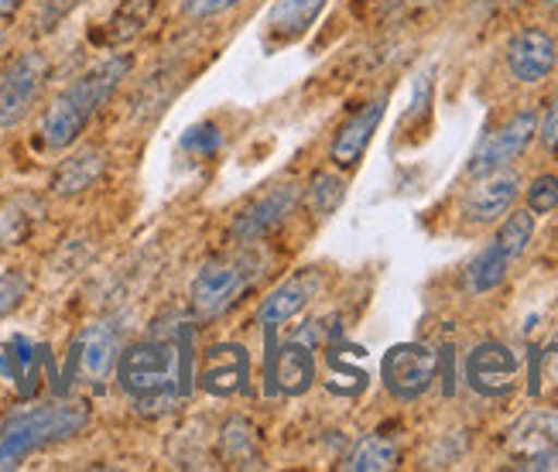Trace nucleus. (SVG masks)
I'll return each mask as SVG.
<instances>
[{"label": "nucleus", "instance_id": "nucleus-1", "mask_svg": "<svg viewBox=\"0 0 558 472\" xmlns=\"http://www.w3.org/2000/svg\"><path fill=\"white\" fill-rule=\"evenodd\" d=\"M185 356L172 339H144L117 356V380L141 411H168L179 401Z\"/></svg>", "mask_w": 558, "mask_h": 472}, {"label": "nucleus", "instance_id": "nucleus-2", "mask_svg": "<svg viewBox=\"0 0 558 472\" xmlns=\"http://www.w3.org/2000/svg\"><path fill=\"white\" fill-rule=\"evenodd\" d=\"M128 72H131V56H113V59H104L100 65H93L89 72H83L72 86H65L52 99V107H48L41 120L45 144L69 147L76 141L86 131V123L96 117V110H100L113 96V89L128 80Z\"/></svg>", "mask_w": 558, "mask_h": 472}, {"label": "nucleus", "instance_id": "nucleus-3", "mask_svg": "<svg viewBox=\"0 0 558 472\" xmlns=\"http://www.w3.org/2000/svg\"><path fill=\"white\" fill-rule=\"evenodd\" d=\"M86 425H89V411L83 404L52 401V404L17 411L0 425V469H17L32 452L80 435Z\"/></svg>", "mask_w": 558, "mask_h": 472}, {"label": "nucleus", "instance_id": "nucleus-4", "mask_svg": "<svg viewBox=\"0 0 558 472\" xmlns=\"http://www.w3.org/2000/svg\"><path fill=\"white\" fill-rule=\"evenodd\" d=\"M257 270H260V261L251 251L209 261L196 275V281H192V308H196L199 318L223 315L233 302H240V294L254 285Z\"/></svg>", "mask_w": 558, "mask_h": 472}, {"label": "nucleus", "instance_id": "nucleus-5", "mask_svg": "<svg viewBox=\"0 0 558 472\" xmlns=\"http://www.w3.org/2000/svg\"><path fill=\"white\" fill-rule=\"evenodd\" d=\"M439 374V353L425 342H398L380 360V380L395 401H418Z\"/></svg>", "mask_w": 558, "mask_h": 472}, {"label": "nucleus", "instance_id": "nucleus-6", "mask_svg": "<svg viewBox=\"0 0 558 472\" xmlns=\"http://www.w3.org/2000/svg\"><path fill=\"white\" fill-rule=\"evenodd\" d=\"M507 452L521 469H558V411L535 408L507 432Z\"/></svg>", "mask_w": 558, "mask_h": 472}, {"label": "nucleus", "instance_id": "nucleus-7", "mask_svg": "<svg viewBox=\"0 0 558 472\" xmlns=\"http://www.w3.org/2000/svg\"><path fill=\"white\" fill-rule=\"evenodd\" d=\"M45 76L48 62L41 59V52H24L0 72V128H14L17 120L32 113L41 96Z\"/></svg>", "mask_w": 558, "mask_h": 472}, {"label": "nucleus", "instance_id": "nucleus-8", "mask_svg": "<svg viewBox=\"0 0 558 472\" xmlns=\"http://www.w3.org/2000/svg\"><path fill=\"white\" fill-rule=\"evenodd\" d=\"M521 377V360L511 346L504 342H480L476 350L466 356V384L480 397H507L514 394Z\"/></svg>", "mask_w": 558, "mask_h": 472}, {"label": "nucleus", "instance_id": "nucleus-9", "mask_svg": "<svg viewBox=\"0 0 558 472\" xmlns=\"http://www.w3.org/2000/svg\"><path fill=\"white\" fill-rule=\"evenodd\" d=\"M535 134H538V113L535 110L514 113L476 147V155L470 158V176L476 179V176H487V171H497L518 161L527 152V144L535 141Z\"/></svg>", "mask_w": 558, "mask_h": 472}, {"label": "nucleus", "instance_id": "nucleus-10", "mask_svg": "<svg viewBox=\"0 0 558 472\" xmlns=\"http://www.w3.org/2000/svg\"><path fill=\"white\" fill-rule=\"evenodd\" d=\"M302 203V185L299 182H278L268 192H260L254 203L233 219V237L240 243H254L278 230L281 222L299 209Z\"/></svg>", "mask_w": 558, "mask_h": 472}, {"label": "nucleus", "instance_id": "nucleus-11", "mask_svg": "<svg viewBox=\"0 0 558 472\" xmlns=\"http://www.w3.org/2000/svg\"><path fill=\"white\" fill-rule=\"evenodd\" d=\"M518 192H521V176L511 165L487 171V176H476V182L463 195V216L470 222H494L511 213V206L518 203Z\"/></svg>", "mask_w": 558, "mask_h": 472}, {"label": "nucleus", "instance_id": "nucleus-12", "mask_svg": "<svg viewBox=\"0 0 558 472\" xmlns=\"http://www.w3.org/2000/svg\"><path fill=\"white\" fill-rule=\"evenodd\" d=\"M558 62L555 38L542 28H524L507 41V69L518 83H542Z\"/></svg>", "mask_w": 558, "mask_h": 472}, {"label": "nucleus", "instance_id": "nucleus-13", "mask_svg": "<svg viewBox=\"0 0 558 472\" xmlns=\"http://www.w3.org/2000/svg\"><path fill=\"white\" fill-rule=\"evenodd\" d=\"M120 356V339L117 329L107 322H96V326L83 329L76 346H72V360H76V374L89 384H100L110 377V370L117 366Z\"/></svg>", "mask_w": 558, "mask_h": 472}, {"label": "nucleus", "instance_id": "nucleus-14", "mask_svg": "<svg viewBox=\"0 0 558 472\" xmlns=\"http://www.w3.org/2000/svg\"><path fill=\"white\" fill-rule=\"evenodd\" d=\"M247 380H251V356L244 346L236 342L213 346L203 370V387L213 397H233L247 390Z\"/></svg>", "mask_w": 558, "mask_h": 472}, {"label": "nucleus", "instance_id": "nucleus-15", "mask_svg": "<svg viewBox=\"0 0 558 472\" xmlns=\"http://www.w3.org/2000/svg\"><path fill=\"white\" fill-rule=\"evenodd\" d=\"M384 110H387V96H377V99H371L367 107L363 110H356L343 128H339V134H336V141H332V161L339 165V168H353L360 158H363V152H367V144H371V137H374V131L380 128V120H384Z\"/></svg>", "mask_w": 558, "mask_h": 472}, {"label": "nucleus", "instance_id": "nucleus-16", "mask_svg": "<svg viewBox=\"0 0 558 472\" xmlns=\"http://www.w3.org/2000/svg\"><path fill=\"white\" fill-rule=\"evenodd\" d=\"M315 288H319V275H315V270H305V275L288 278L284 285H278L268 298H264L257 318L264 322V326H281V322L295 318L312 302Z\"/></svg>", "mask_w": 558, "mask_h": 472}, {"label": "nucleus", "instance_id": "nucleus-17", "mask_svg": "<svg viewBox=\"0 0 558 472\" xmlns=\"http://www.w3.org/2000/svg\"><path fill=\"white\" fill-rule=\"evenodd\" d=\"M104 171H107V155L100 152V147H83V152H76L56 168L52 192L56 195H80V192H86L100 182Z\"/></svg>", "mask_w": 558, "mask_h": 472}, {"label": "nucleus", "instance_id": "nucleus-18", "mask_svg": "<svg viewBox=\"0 0 558 472\" xmlns=\"http://www.w3.org/2000/svg\"><path fill=\"white\" fill-rule=\"evenodd\" d=\"M275 380L291 397H299V394H305L312 387V380H315V353H312V346L305 342V336L281 346V353L275 360Z\"/></svg>", "mask_w": 558, "mask_h": 472}, {"label": "nucleus", "instance_id": "nucleus-19", "mask_svg": "<svg viewBox=\"0 0 558 472\" xmlns=\"http://www.w3.org/2000/svg\"><path fill=\"white\" fill-rule=\"evenodd\" d=\"M326 0H278L268 14V32L275 38H299L312 28V21L323 14Z\"/></svg>", "mask_w": 558, "mask_h": 472}, {"label": "nucleus", "instance_id": "nucleus-20", "mask_svg": "<svg viewBox=\"0 0 558 472\" xmlns=\"http://www.w3.org/2000/svg\"><path fill=\"white\" fill-rule=\"evenodd\" d=\"M398 459H401V449L391 435H367L363 441H356V449L350 452L343 469H350V472H384V469H395Z\"/></svg>", "mask_w": 558, "mask_h": 472}, {"label": "nucleus", "instance_id": "nucleus-21", "mask_svg": "<svg viewBox=\"0 0 558 472\" xmlns=\"http://www.w3.org/2000/svg\"><path fill=\"white\" fill-rule=\"evenodd\" d=\"M507 267H511V261L504 257L500 246L497 243H487L470 261V267H466V291L470 294H487V291L500 288L504 278H507Z\"/></svg>", "mask_w": 558, "mask_h": 472}, {"label": "nucleus", "instance_id": "nucleus-22", "mask_svg": "<svg viewBox=\"0 0 558 472\" xmlns=\"http://www.w3.org/2000/svg\"><path fill=\"white\" fill-rule=\"evenodd\" d=\"M223 459H227V465H236V469H257L260 465L257 432L251 428V421L236 417L223 428Z\"/></svg>", "mask_w": 558, "mask_h": 472}, {"label": "nucleus", "instance_id": "nucleus-23", "mask_svg": "<svg viewBox=\"0 0 558 472\" xmlns=\"http://www.w3.org/2000/svg\"><path fill=\"white\" fill-rule=\"evenodd\" d=\"M531 237H535V213H531V209H511V213L504 216L494 243L504 251V257L514 264L527 251Z\"/></svg>", "mask_w": 558, "mask_h": 472}, {"label": "nucleus", "instance_id": "nucleus-24", "mask_svg": "<svg viewBox=\"0 0 558 472\" xmlns=\"http://www.w3.org/2000/svg\"><path fill=\"white\" fill-rule=\"evenodd\" d=\"M347 195V182L339 176H329V171H319V176L312 179L308 185V206L315 216H329L339 209V203H343Z\"/></svg>", "mask_w": 558, "mask_h": 472}, {"label": "nucleus", "instance_id": "nucleus-25", "mask_svg": "<svg viewBox=\"0 0 558 472\" xmlns=\"http://www.w3.org/2000/svg\"><path fill=\"white\" fill-rule=\"evenodd\" d=\"M531 394L535 397H558V339L538 350L531 366Z\"/></svg>", "mask_w": 558, "mask_h": 472}, {"label": "nucleus", "instance_id": "nucleus-26", "mask_svg": "<svg viewBox=\"0 0 558 472\" xmlns=\"http://www.w3.org/2000/svg\"><path fill=\"white\" fill-rule=\"evenodd\" d=\"M527 209L548 216L551 209H558V176H538L527 189Z\"/></svg>", "mask_w": 558, "mask_h": 472}, {"label": "nucleus", "instance_id": "nucleus-27", "mask_svg": "<svg viewBox=\"0 0 558 472\" xmlns=\"http://www.w3.org/2000/svg\"><path fill=\"white\" fill-rule=\"evenodd\" d=\"M24 294H28V275L24 270H4L0 275V318L11 315L24 302Z\"/></svg>", "mask_w": 558, "mask_h": 472}, {"label": "nucleus", "instance_id": "nucleus-28", "mask_svg": "<svg viewBox=\"0 0 558 472\" xmlns=\"http://www.w3.org/2000/svg\"><path fill=\"white\" fill-rule=\"evenodd\" d=\"M240 0H182V14L192 17V21H206V17H216L230 8H236Z\"/></svg>", "mask_w": 558, "mask_h": 472}, {"label": "nucleus", "instance_id": "nucleus-29", "mask_svg": "<svg viewBox=\"0 0 558 472\" xmlns=\"http://www.w3.org/2000/svg\"><path fill=\"white\" fill-rule=\"evenodd\" d=\"M542 144L548 147V152H558V93H555L551 107L542 120Z\"/></svg>", "mask_w": 558, "mask_h": 472}, {"label": "nucleus", "instance_id": "nucleus-30", "mask_svg": "<svg viewBox=\"0 0 558 472\" xmlns=\"http://www.w3.org/2000/svg\"><path fill=\"white\" fill-rule=\"evenodd\" d=\"M21 8V0H0V21H11Z\"/></svg>", "mask_w": 558, "mask_h": 472}, {"label": "nucleus", "instance_id": "nucleus-31", "mask_svg": "<svg viewBox=\"0 0 558 472\" xmlns=\"http://www.w3.org/2000/svg\"><path fill=\"white\" fill-rule=\"evenodd\" d=\"M545 4H548V8H558V0H545Z\"/></svg>", "mask_w": 558, "mask_h": 472}, {"label": "nucleus", "instance_id": "nucleus-32", "mask_svg": "<svg viewBox=\"0 0 558 472\" xmlns=\"http://www.w3.org/2000/svg\"><path fill=\"white\" fill-rule=\"evenodd\" d=\"M0 41H4V38H0Z\"/></svg>", "mask_w": 558, "mask_h": 472}]
</instances>
